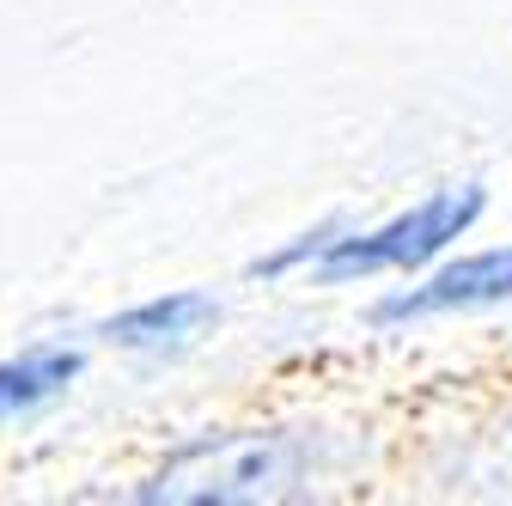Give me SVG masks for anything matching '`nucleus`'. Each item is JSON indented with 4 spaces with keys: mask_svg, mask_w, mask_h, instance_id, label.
Wrapping results in <instances>:
<instances>
[{
    "mask_svg": "<svg viewBox=\"0 0 512 506\" xmlns=\"http://www.w3.org/2000/svg\"><path fill=\"white\" fill-rule=\"evenodd\" d=\"M482 208H488V196L476 183L439 189V196L415 202L409 214L384 220L372 232H330L311 250V275L317 281H360V275H384V269H421L452 238H464L482 220Z\"/></svg>",
    "mask_w": 512,
    "mask_h": 506,
    "instance_id": "nucleus-1",
    "label": "nucleus"
},
{
    "mask_svg": "<svg viewBox=\"0 0 512 506\" xmlns=\"http://www.w3.org/2000/svg\"><path fill=\"white\" fill-rule=\"evenodd\" d=\"M299 470L293 439L281 433H226L189 446L177 464H165L153 482H141V500H263Z\"/></svg>",
    "mask_w": 512,
    "mask_h": 506,
    "instance_id": "nucleus-2",
    "label": "nucleus"
},
{
    "mask_svg": "<svg viewBox=\"0 0 512 506\" xmlns=\"http://www.w3.org/2000/svg\"><path fill=\"white\" fill-rule=\"evenodd\" d=\"M506 299H512V244L433 269L421 287L391 293L372 318L378 324H415V318H439V311H476V305H506Z\"/></svg>",
    "mask_w": 512,
    "mask_h": 506,
    "instance_id": "nucleus-3",
    "label": "nucleus"
},
{
    "mask_svg": "<svg viewBox=\"0 0 512 506\" xmlns=\"http://www.w3.org/2000/svg\"><path fill=\"white\" fill-rule=\"evenodd\" d=\"M202 324H214V299L208 293H165V299H147L135 311L104 324L110 342H128V348H165V342H183L196 336Z\"/></svg>",
    "mask_w": 512,
    "mask_h": 506,
    "instance_id": "nucleus-4",
    "label": "nucleus"
},
{
    "mask_svg": "<svg viewBox=\"0 0 512 506\" xmlns=\"http://www.w3.org/2000/svg\"><path fill=\"white\" fill-rule=\"evenodd\" d=\"M74 378H80V354L74 348H31L19 360H0V421L31 415L55 391H68Z\"/></svg>",
    "mask_w": 512,
    "mask_h": 506,
    "instance_id": "nucleus-5",
    "label": "nucleus"
}]
</instances>
